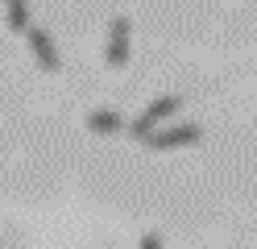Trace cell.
Listing matches in <instances>:
<instances>
[{
  "instance_id": "obj_1",
  "label": "cell",
  "mask_w": 257,
  "mask_h": 249,
  "mask_svg": "<svg viewBox=\"0 0 257 249\" xmlns=\"http://www.w3.org/2000/svg\"><path fill=\"white\" fill-rule=\"evenodd\" d=\"M179 108H183V100H179V96H158L154 104H150L146 112H141V116H137L133 125H128V133H133L137 141H146L150 133H154L158 125H162V121H170V116L179 112Z\"/></svg>"
},
{
  "instance_id": "obj_2",
  "label": "cell",
  "mask_w": 257,
  "mask_h": 249,
  "mask_svg": "<svg viewBox=\"0 0 257 249\" xmlns=\"http://www.w3.org/2000/svg\"><path fill=\"white\" fill-rule=\"evenodd\" d=\"M25 42H29V54L38 58L42 71H58V66H62L58 46H54V38H50V33H46L42 25H29V29H25Z\"/></svg>"
},
{
  "instance_id": "obj_3",
  "label": "cell",
  "mask_w": 257,
  "mask_h": 249,
  "mask_svg": "<svg viewBox=\"0 0 257 249\" xmlns=\"http://www.w3.org/2000/svg\"><path fill=\"white\" fill-rule=\"evenodd\" d=\"M128 50H133V42H128V17H116V21L108 25L104 62H108V66H124V62H128Z\"/></svg>"
},
{
  "instance_id": "obj_4",
  "label": "cell",
  "mask_w": 257,
  "mask_h": 249,
  "mask_svg": "<svg viewBox=\"0 0 257 249\" xmlns=\"http://www.w3.org/2000/svg\"><path fill=\"white\" fill-rule=\"evenodd\" d=\"M150 149H179V145H195L199 141V129L195 125H174V129H154L150 133Z\"/></svg>"
},
{
  "instance_id": "obj_5",
  "label": "cell",
  "mask_w": 257,
  "mask_h": 249,
  "mask_svg": "<svg viewBox=\"0 0 257 249\" xmlns=\"http://www.w3.org/2000/svg\"><path fill=\"white\" fill-rule=\"evenodd\" d=\"M120 116L112 112V108H95V112H87V129L91 133H120Z\"/></svg>"
},
{
  "instance_id": "obj_6",
  "label": "cell",
  "mask_w": 257,
  "mask_h": 249,
  "mask_svg": "<svg viewBox=\"0 0 257 249\" xmlns=\"http://www.w3.org/2000/svg\"><path fill=\"white\" fill-rule=\"evenodd\" d=\"M5 17H9V29H17V33H25L29 25V0H5Z\"/></svg>"
},
{
  "instance_id": "obj_7",
  "label": "cell",
  "mask_w": 257,
  "mask_h": 249,
  "mask_svg": "<svg viewBox=\"0 0 257 249\" xmlns=\"http://www.w3.org/2000/svg\"><path fill=\"white\" fill-rule=\"evenodd\" d=\"M137 249H162V237H158V232H146V237H141V245Z\"/></svg>"
}]
</instances>
